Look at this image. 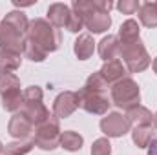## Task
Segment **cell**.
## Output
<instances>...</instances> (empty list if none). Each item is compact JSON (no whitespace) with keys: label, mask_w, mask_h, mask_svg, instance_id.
Returning <instances> with one entry per match:
<instances>
[{"label":"cell","mask_w":157,"mask_h":155,"mask_svg":"<svg viewBox=\"0 0 157 155\" xmlns=\"http://www.w3.org/2000/svg\"><path fill=\"white\" fill-rule=\"evenodd\" d=\"M33 144L39 146L40 150H55L57 146H60V126H59V117L49 115L48 120H44L35 128V135H33Z\"/></svg>","instance_id":"6"},{"label":"cell","mask_w":157,"mask_h":155,"mask_svg":"<svg viewBox=\"0 0 157 155\" xmlns=\"http://www.w3.org/2000/svg\"><path fill=\"white\" fill-rule=\"evenodd\" d=\"M20 60H22L20 59V53L0 49V75L17 71L20 68Z\"/></svg>","instance_id":"17"},{"label":"cell","mask_w":157,"mask_h":155,"mask_svg":"<svg viewBox=\"0 0 157 155\" xmlns=\"http://www.w3.org/2000/svg\"><path fill=\"white\" fill-rule=\"evenodd\" d=\"M0 153H4V144H2V141H0Z\"/></svg>","instance_id":"34"},{"label":"cell","mask_w":157,"mask_h":155,"mask_svg":"<svg viewBox=\"0 0 157 155\" xmlns=\"http://www.w3.org/2000/svg\"><path fill=\"white\" fill-rule=\"evenodd\" d=\"M26 39L31 40L33 44H37L40 49H44L46 53H49V51H55L60 46L62 37H60V31L57 28H53L48 20L35 18V20L29 22Z\"/></svg>","instance_id":"1"},{"label":"cell","mask_w":157,"mask_h":155,"mask_svg":"<svg viewBox=\"0 0 157 155\" xmlns=\"http://www.w3.org/2000/svg\"><path fill=\"white\" fill-rule=\"evenodd\" d=\"M148 155H157V139H154L148 146Z\"/></svg>","instance_id":"31"},{"label":"cell","mask_w":157,"mask_h":155,"mask_svg":"<svg viewBox=\"0 0 157 155\" xmlns=\"http://www.w3.org/2000/svg\"><path fill=\"white\" fill-rule=\"evenodd\" d=\"M78 102H80V108H84L88 113H93V115H104L110 110V104H112L108 100L106 93L91 91V89H86V88H82L78 91Z\"/></svg>","instance_id":"8"},{"label":"cell","mask_w":157,"mask_h":155,"mask_svg":"<svg viewBox=\"0 0 157 155\" xmlns=\"http://www.w3.org/2000/svg\"><path fill=\"white\" fill-rule=\"evenodd\" d=\"M33 141H17L11 144H6L4 155H26L33 150Z\"/></svg>","instance_id":"23"},{"label":"cell","mask_w":157,"mask_h":155,"mask_svg":"<svg viewBox=\"0 0 157 155\" xmlns=\"http://www.w3.org/2000/svg\"><path fill=\"white\" fill-rule=\"evenodd\" d=\"M93 49H95V42L90 35H78V39L75 40V46H73V51L78 57V60H86L93 55Z\"/></svg>","instance_id":"18"},{"label":"cell","mask_w":157,"mask_h":155,"mask_svg":"<svg viewBox=\"0 0 157 155\" xmlns=\"http://www.w3.org/2000/svg\"><path fill=\"white\" fill-rule=\"evenodd\" d=\"M101 77L104 78L106 82H108V86L112 84H115L119 80H122L124 78V73H126V70H124V66H122V62L121 60H110V62H104V66L101 68Z\"/></svg>","instance_id":"14"},{"label":"cell","mask_w":157,"mask_h":155,"mask_svg":"<svg viewBox=\"0 0 157 155\" xmlns=\"http://www.w3.org/2000/svg\"><path fill=\"white\" fill-rule=\"evenodd\" d=\"M139 100H141V91L133 78L124 77L112 86V102L121 110L128 112L130 108L139 106Z\"/></svg>","instance_id":"3"},{"label":"cell","mask_w":157,"mask_h":155,"mask_svg":"<svg viewBox=\"0 0 157 155\" xmlns=\"http://www.w3.org/2000/svg\"><path fill=\"white\" fill-rule=\"evenodd\" d=\"M135 40H139V24L133 18H130L119 29V42L121 44H130V42H135Z\"/></svg>","instance_id":"20"},{"label":"cell","mask_w":157,"mask_h":155,"mask_svg":"<svg viewBox=\"0 0 157 155\" xmlns=\"http://www.w3.org/2000/svg\"><path fill=\"white\" fill-rule=\"evenodd\" d=\"M154 71H155V73H157V59H155V60H154Z\"/></svg>","instance_id":"33"},{"label":"cell","mask_w":157,"mask_h":155,"mask_svg":"<svg viewBox=\"0 0 157 155\" xmlns=\"http://www.w3.org/2000/svg\"><path fill=\"white\" fill-rule=\"evenodd\" d=\"M70 15H71V9L66 4L57 2V4H51L48 7V22L53 28H64V26H68Z\"/></svg>","instance_id":"13"},{"label":"cell","mask_w":157,"mask_h":155,"mask_svg":"<svg viewBox=\"0 0 157 155\" xmlns=\"http://www.w3.org/2000/svg\"><path fill=\"white\" fill-rule=\"evenodd\" d=\"M119 49H121V42L117 37L113 35H108L99 42V55L104 62H110V60H115L119 55Z\"/></svg>","instance_id":"15"},{"label":"cell","mask_w":157,"mask_h":155,"mask_svg":"<svg viewBox=\"0 0 157 155\" xmlns=\"http://www.w3.org/2000/svg\"><path fill=\"white\" fill-rule=\"evenodd\" d=\"M139 20L146 28H157V2H144L139 7Z\"/></svg>","instance_id":"19"},{"label":"cell","mask_w":157,"mask_h":155,"mask_svg":"<svg viewBox=\"0 0 157 155\" xmlns=\"http://www.w3.org/2000/svg\"><path fill=\"white\" fill-rule=\"evenodd\" d=\"M4 20H7L9 24L17 26V28H18L22 33H28V28H29V20L26 18V15H24L22 11H11V13H7Z\"/></svg>","instance_id":"24"},{"label":"cell","mask_w":157,"mask_h":155,"mask_svg":"<svg viewBox=\"0 0 157 155\" xmlns=\"http://www.w3.org/2000/svg\"><path fill=\"white\" fill-rule=\"evenodd\" d=\"M126 117L130 120V124H135V126H152L154 124V115L148 108L144 106H133L126 112Z\"/></svg>","instance_id":"16"},{"label":"cell","mask_w":157,"mask_h":155,"mask_svg":"<svg viewBox=\"0 0 157 155\" xmlns=\"http://www.w3.org/2000/svg\"><path fill=\"white\" fill-rule=\"evenodd\" d=\"M84 28V20H82V17L75 13V11H71V15H70V20H68V26H66V29L70 31V33H78L80 29Z\"/></svg>","instance_id":"29"},{"label":"cell","mask_w":157,"mask_h":155,"mask_svg":"<svg viewBox=\"0 0 157 155\" xmlns=\"http://www.w3.org/2000/svg\"><path fill=\"white\" fill-rule=\"evenodd\" d=\"M91 155H112V144L108 139H97L91 146Z\"/></svg>","instance_id":"27"},{"label":"cell","mask_w":157,"mask_h":155,"mask_svg":"<svg viewBox=\"0 0 157 155\" xmlns=\"http://www.w3.org/2000/svg\"><path fill=\"white\" fill-rule=\"evenodd\" d=\"M24 53H26V57L29 59V60H33V62H42L44 59H46V51L44 49H40L37 44H33L31 40L26 39V46H24Z\"/></svg>","instance_id":"25"},{"label":"cell","mask_w":157,"mask_h":155,"mask_svg":"<svg viewBox=\"0 0 157 155\" xmlns=\"http://www.w3.org/2000/svg\"><path fill=\"white\" fill-rule=\"evenodd\" d=\"M119 55H121V59H124V64L132 73L144 71L150 66V55H148L144 44L141 42V39L135 42H130V44H121Z\"/></svg>","instance_id":"4"},{"label":"cell","mask_w":157,"mask_h":155,"mask_svg":"<svg viewBox=\"0 0 157 155\" xmlns=\"http://www.w3.org/2000/svg\"><path fill=\"white\" fill-rule=\"evenodd\" d=\"M78 106H80L78 93H75V91H62L53 102V113L59 119H66V117L73 115Z\"/></svg>","instance_id":"10"},{"label":"cell","mask_w":157,"mask_h":155,"mask_svg":"<svg viewBox=\"0 0 157 155\" xmlns=\"http://www.w3.org/2000/svg\"><path fill=\"white\" fill-rule=\"evenodd\" d=\"M42 88L40 86H29L22 91V99L24 100H42Z\"/></svg>","instance_id":"30"},{"label":"cell","mask_w":157,"mask_h":155,"mask_svg":"<svg viewBox=\"0 0 157 155\" xmlns=\"http://www.w3.org/2000/svg\"><path fill=\"white\" fill-rule=\"evenodd\" d=\"M73 11L78 13L84 20V26L91 33H102L112 26V18L108 13H101L97 7V0H73Z\"/></svg>","instance_id":"2"},{"label":"cell","mask_w":157,"mask_h":155,"mask_svg":"<svg viewBox=\"0 0 157 155\" xmlns=\"http://www.w3.org/2000/svg\"><path fill=\"white\" fill-rule=\"evenodd\" d=\"M130 120L122 113H108L101 120V130L108 137H122L130 131Z\"/></svg>","instance_id":"9"},{"label":"cell","mask_w":157,"mask_h":155,"mask_svg":"<svg viewBox=\"0 0 157 155\" xmlns=\"http://www.w3.org/2000/svg\"><path fill=\"white\" fill-rule=\"evenodd\" d=\"M26 46V33H22L17 26L9 24L7 20L0 22V49L20 53Z\"/></svg>","instance_id":"7"},{"label":"cell","mask_w":157,"mask_h":155,"mask_svg":"<svg viewBox=\"0 0 157 155\" xmlns=\"http://www.w3.org/2000/svg\"><path fill=\"white\" fill-rule=\"evenodd\" d=\"M152 126H135L132 131V139L137 144V148H148L152 142Z\"/></svg>","instance_id":"22"},{"label":"cell","mask_w":157,"mask_h":155,"mask_svg":"<svg viewBox=\"0 0 157 155\" xmlns=\"http://www.w3.org/2000/svg\"><path fill=\"white\" fill-rule=\"evenodd\" d=\"M82 135H78L77 131H64L60 133V148H64L66 152H78L82 148Z\"/></svg>","instance_id":"21"},{"label":"cell","mask_w":157,"mask_h":155,"mask_svg":"<svg viewBox=\"0 0 157 155\" xmlns=\"http://www.w3.org/2000/svg\"><path fill=\"white\" fill-rule=\"evenodd\" d=\"M20 113L26 117L35 128L42 124L44 120H48L49 119V112H48V108L42 104V100H24V104H22V108H20Z\"/></svg>","instance_id":"11"},{"label":"cell","mask_w":157,"mask_h":155,"mask_svg":"<svg viewBox=\"0 0 157 155\" xmlns=\"http://www.w3.org/2000/svg\"><path fill=\"white\" fill-rule=\"evenodd\" d=\"M139 7H141V4L137 0H121L117 4V9L122 15H133L139 11Z\"/></svg>","instance_id":"28"},{"label":"cell","mask_w":157,"mask_h":155,"mask_svg":"<svg viewBox=\"0 0 157 155\" xmlns=\"http://www.w3.org/2000/svg\"><path fill=\"white\" fill-rule=\"evenodd\" d=\"M84 88H86V89H91V91H102V93H104V91L108 89V82L101 77V73L97 71V73H93V75L88 77Z\"/></svg>","instance_id":"26"},{"label":"cell","mask_w":157,"mask_h":155,"mask_svg":"<svg viewBox=\"0 0 157 155\" xmlns=\"http://www.w3.org/2000/svg\"><path fill=\"white\" fill-rule=\"evenodd\" d=\"M7 131H9V135H13V137H17V139H26V137L31 135L33 124L22 115L20 112H17L15 115L11 117L9 124H7Z\"/></svg>","instance_id":"12"},{"label":"cell","mask_w":157,"mask_h":155,"mask_svg":"<svg viewBox=\"0 0 157 155\" xmlns=\"http://www.w3.org/2000/svg\"><path fill=\"white\" fill-rule=\"evenodd\" d=\"M154 128H155V130H157V113H155V115H154Z\"/></svg>","instance_id":"32"},{"label":"cell","mask_w":157,"mask_h":155,"mask_svg":"<svg viewBox=\"0 0 157 155\" xmlns=\"http://www.w3.org/2000/svg\"><path fill=\"white\" fill-rule=\"evenodd\" d=\"M0 97H2V106L7 112H18L24 104L22 91H20V80L15 73H6L0 75Z\"/></svg>","instance_id":"5"}]
</instances>
